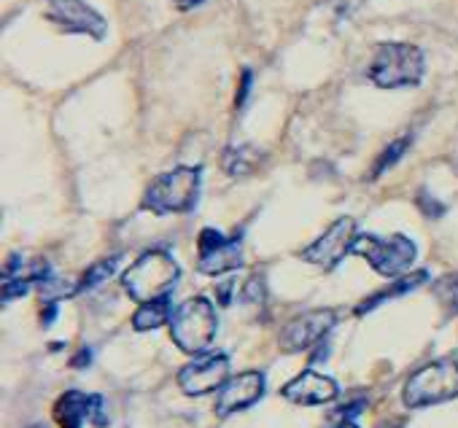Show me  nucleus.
<instances>
[{"mask_svg": "<svg viewBox=\"0 0 458 428\" xmlns=\"http://www.w3.org/2000/svg\"><path fill=\"white\" fill-rule=\"evenodd\" d=\"M181 278L178 262L167 251H146L135 259V264L124 273L122 286L135 302H157L170 297Z\"/></svg>", "mask_w": 458, "mask_h": 428, "instance_id": "obj_1", "label": "nucleus"}, {"mask_svg": "<svg viewBox=\"0 0 458 428\" xmlns=\"http://www.w3.org/2000/svg\"><path fill=\"white\" fill-rule=\"evenodd\" d=\"M426 73V57L412 44H383L377 46L367 79L380 89H407L418 87Z\"/></svg>", "mask_w": 458, "mask_h": 428, "instance_id": "obj_2", "label": "nucleus"}, {"mask_svg": "<svg viewBox=\"0 0 458 428\" xmlns=\"http://www.w3.org/2000/svg\"><path fill=\"white\" fill-rule=\"evenodd\" d=\"M216 331H218L216 307L205 297H191L181 302L170 315V337L189 356L205 353Z\"/></svg>", "mask_w": 458, "mask_h": 428, "instance_id": "obj_3", "label": "nucleus"}, {"mask_svg": "<svg viewBox=\"0 0 458 428\" xmlns=\"http://www.w3.org/2000/svg\"><path fill=\"white\" fill-rule=\"evenodd\" d=\"M202 189V170L199 167H175L159 175L143 194V207L154 210L159 216L167 213H189Z\"/></svg>", "mask_w": 458, "mask_h": 428, "instance_id": "obj_4", "label": "nucleus"}, {"mask_svg": "<svg viewBox=\"0 0 458 428\" xmlns=\"http://www.w3.org/2000/svg\"><path fill=\"white\" fill-rule=\"evenodd\" d=\"M458 396V358L445 356L426 366H420L407 382H404V404L410 409L442 404Z\"/></svg>", "mask_w": 458, "mask_h": 428, "instance_id": "obj_5", "label": "nucleus"}, {"mask_svg": "<svg viewBox=\"0 0 458 428\" xmlns=\"http://www.w3.org/2000/svg\"><path fill=\"white\" fill-rule=\"evenodd\" d=\"M353 254L364 256L369 262V267L383 278L404 275L418 259L415 243L410 238H404V235H391V238L359 235L356 243H353Z\"/></svg>", "mask_w": 458, "mask_h": 428, "instance_id": "obj_6", "label": "nucleus"}, {"mask_svg": "<svg viewBox=\"0 0 458 428\" xmlns=\"http://www.w3.org/2000/svg\"><path fill=\"white\" fill-rule=\"evenodd\" d=\"M359 238V224L348 216L337 219L313 246H308L300 256L321 270H335L348 254H353V243Z\"/></svg>", "mask_w": 458, "mask_h": 428, "instance_id": "obj_7", "label": "nucleus"}, {"mask_svg": "<svg viewBox=\"0 0 458 428\" xmlns=\"http://www.w3.org/2000/svg\"><path fill=\"white\" fill-rule=\"evenodd\" d=\"M199 259H197V270L202 275H224L233 273L243 264V248L238 238H224L216 230H202L199 240Z\"/></svg>", "mask_w": 458, "mask_h": 428, "instance_id": "obj_8", "label": "nucleus"}, {"mask_svg": "<svg viewBox=\"0 0 458 428\" xmlns=\"http://www.w3.org/2000/svg\"><path fill=\"white\" fill-rule=\"evenodd\" d=\"M47 17L68 33H81L92 38H106V20L87 0H47Z\"/></svg>", "mask_w": 458, "mask_h": 428, "instance_id": "obj_9", "label": "nucleus"}, {"mask_svg": "<svg viewBox=\"0 0 458 428\" xmlns=\"http://www.w3.org/2000/svg\"><path fill=\"white\" fill-rule=\"evenodd\" d=\"M229 377V358L224 353H208L194 358L178 372V385L186 396H205L218 390Z\"/></svg>", "mask_w": 458, "mask_h": 428, "instance_id": "obj_10", "label": "nucleus"}, {"mask_svg": "<svg viewBox=\"0 0 458 428\" xmlns=\"http://www.w3.org/2000/svg\"><path fill=\"white\" fill-rule=\"evenodd\" d=\"M335 323H337L335 310H310V313H302V315L292 318L284 326V331H281V348L286 353H302V350L313 348L316 342H321Z\"/></svg>", "mask_w": 458, "mask_h": 428, "instance_id": "obj_11", "label": "nucleus"}, {"mask_svg": "<svg viewBox=\"0 0 458 428\" xmlns=\"http://www.w3.org/2000/svg\"><path fill=\"white\" fill-rule=\"evenodd\" d=\"M262 396H265V374L262 372H243V374H238L233 380H226L218 388L216 412L221 417H229V415H235L241 409L254 407Z\"/></svg>", "mask_w": 458, "mask_h": 428, "instance_id": "obj_12", "label": "nucleus"}, {"mask_svg": "<svg viewBox=\"0 0 458 428\" xmlns=\"http://www.w3.org/2000/svg\"><path fill=\"white\" fill-rule=\"evenodd\" d=\"M55 417L60 428H81L87 420L95 425H106L108 417L103 412V396L98 393H81V390H68L60 396L55 404Z\"/></svg>", "mask_w": 458, "mask_h": 428, "instance_id": "obj_13", "label": "nucleus"}, {"mask_svg": "<svg viewBox=\"0 0 458 428\" xmlns=\"http://www.w3.org/2000/svg\"><path fill=\"white\" fill-rule=\"evenodd\" d=\"M284 399L302 404V407H318V404H329L340 396V388L332 377L316 372V369H305L300 372L292 382H286L281 388Z\"/></svg>", "mask_w": 458, "mask_h": 428, "instance_id": "obj_14", "label": "nucleus"}, {"mask_svg": "<svg viewBox=\"0 0 458 428\" xmlns=\"http://www.w3.org/2000/svg\"><path fill=\"white\" fill-rule=\"evenodd\" d=\"M170 297L165 299H157V302H143L138 307V313L132 315V326L138 331H151V329H159L162 323H170Z\"/></svg>", "mask_w": 458, "mask_h": 428, "instance_id": "obj_15", "label": "nucleus"}, {"mask_svg": "<svg viewBox=\"0 0 458 428\" xmlns=\"http://www.w3.org/2000/svg\"><path fill=\"white\" fill-rule=\"evenodd\" d=\"M428 281V273L426 270H418L415 275H404V278H399L394 286H388V289H383L380 294H375L372 299H367L364 305H359V315H364L367 310H372V307H377L380 302H386V299H394V297H402V294H407V291H412V289H418L420 283H426Z\"/></svg>", "mask_w": 458, "mask_h": 428, "instance_id": "obj_16", "label": "nucleus"}, {"mask_svg": "<svg viewBox=\"0 0 458 428\" xmlns=\"http://www.w3.org/2000/svg\"><path fill=\"white\" fill-rule=\"evenodd\" d=\"M259 164V151H254L251 146H241V148H229L224 154V170L229 175H249L254 172Z\"/></svg>", "mask_w": 458, "mask_h": 428, "instance_id": "obj_17", "label": "nucleus"}, {"mask_svg": "<svg viewBox=\"0 0 458 428\" xmlns=\"http://www.w3.org/2000/svg\"><path fill=\"white\" fill-rule=\"evenodd\" d=\"M119 259L122 256H111V259H106V262H98V264H92L89 270H87V275L81 278V283H79V291H87V289H98L100 283H106L114 273H116V264H119Z\"/></svg>", "mask_w": 458, "mask_h": 428, "instance_id": "obj_18", "label": "nucleus"}, {"mask_svg": "<svg viewBox=\"0 0 458 428\" xmlns=\"http://www.w3.org/2000/svg\"><path fill=\"white\" fill-rule=\"evenodd\" d=\"M407 146H410V135L407 138H399V140H394L383 154H380V159H377V164H375V170H372V175H380V172H386L391 164H396L399 162V156L407 151Z\"/></svg>", "mask_w": 458, "mask_h": 428, "instance_id": "obj_19", "label": "nucleus"}, {"mask_svg": "<svg viewBox=\"0 0 458 428\" xmlns=\"http://www.w3.org/2000/svg\"><path fill=\"white\" fill-rule=\"evenodd\" d=\"M437 297L442 299V305L450 310V313H458V275H450V278H442L437 286H434Z\"/></svg>", "mask_w": 458, "mask_h": 428, "instance_id": "obj_20", "label": "nucleus"}, {"mask_svg": "<svg viewBox=\"0 0 458 428\" xmlns=\"http://www.w3.org/2000/svg\"><path fill=\"white\" fill-rule=\"evenodd\" d=\"M415 202H418V207H420V210L426 213L428 219H439L442 213H445V207H442V205H439V202H437L434 197H428V191H420Z\"/></svg>", "mask_w": 458, "mask_h": 428, "instance_id": "obj_21", "label": "nucleus"}, {"mask_svg": "<svg viewBox=\"0 0 458 428\" xmlns=\"http://www.w3.org/2000/svg\"><path fill=\"white\" fill-rule=\"evenodd\" d=\"M89 361H92V353H89V348H84V350L73 358V366H79V369H81V366H84V364H89Z\"/></svg>", "mask_w": 458, "mask_h": 428, "instance_id": "obj_22", "label": "nucleus"}, {"mask_svg": "<svg viewBox=\"0 0 458 428\" xmlns=\"http://www.w3.org/2000/svg\"><path fill=\"white\" fill-rule=\"evenodd\" d=\"M175 4H178V9L189 12V9H197V6H202L205 0H175Z\"/></svg>", "mask_w": 458, "mask_h": 428, "instance_id": "obj_23", "label": "nucleus"}, {"mask_svg": "<svg viewBox=\"0 0 458 428\" xmlns=\"http://www.w3.org/2000/svg\"><path fill=\"white\" fill-rule=\"evenodd\" d=\"M337 428H359V425H356V423H351V420H345V423H340Z\"/></svg>", "mask_w": 458, "mask_h": 428, "instance_id": "obj_24", "label": "nucleus"}, {"mask_svg": "<svg viewBox=\"0 0 458 428\" xmlns=\"http://www.w3.org/2000/svg\"><path fill=\"white\" fill-rule=\"evenodd\" d=\"M30 428H47V425H30Z\"/></svg>", "mask_w": 458, "mask_h": 428, "instance_id": "obj_25", "label": "nucleus"}]
</instances>
